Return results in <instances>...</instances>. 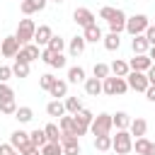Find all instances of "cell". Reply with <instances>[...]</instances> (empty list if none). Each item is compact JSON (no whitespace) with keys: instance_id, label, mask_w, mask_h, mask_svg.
Returning <instances> with one entry per match:
<instances>
[{"instance_id":"cell-1","label":"cell","mask_w":155,"mask_h":155,"mask_svg":"<svg viewBox=\"0 0 155 155\" xmlns=\"http://www.w3.org/2000/svg\"><path fill=\"white\" fill-rule=\"evenodd\" d=\"M111 150L116 155H128L133 150V136L128 133V128H119L116 136H111Z\"/></svg>"},{"instance_id":"cell-2","label":"cell","mask_w":155,"mask_h":155,"mask_svg":"<svg viewBox=\"0 0 155 155\" xmlns=\"http://www.w3.org/2000/svg\"><path fill=\"white\" fill-rule=\"evenodd\" d=\"M126 90H128L126 78H116V75H111V78H104V80H102V92H104V94H109V97L124 94Z\"/></svg>"},{"instance_id":"cell-3","label":"cell","mask_w":155,"mask_h":155,"mask_svg":"<svg viewBox=\"0 0 155 155\" xmlns=\"http://www.w3.org/2000/svg\"><path fill=\"white\" fill-rule=\"evenodd\" d=\"M92 119H94V114L90 111V109H80L78 114H73V121H75V136L80 138V136H85L87 131H90V124H92Z\"/></svg>"},{"instance_id":"cell-4","label":"cell","mask_w":155,"mask_h":155,"mask_svg":"<svg viewBox=\"0 0 155 155\" xmlns=\"http://www.w3.org/2000/svg\"><path fill=\"white\" fill-rule=\"evenodd\" d=\"M34 31H36V24H34L31 19H19L15 36H17V41L24 46V44H31V41H34Z\"/></svg>"},{"instance_id":"cell-5","label":"cell","mask_w":155,"mask_h":155,"mask_svg":"<svg viewBox=\"0 0 155 155\" xmlns=\"http://www.w3.org/2000/svg\"><path fill=\"white\" fill-rule=\"evenodd\" d=\"M111 128H114L111 114H97V116L92 119V124H90V131H92L94 136H104V133H109Z\"/></svg>"},{"instance_id":"cell-6","label":"cell","mask_w":155,"mask_h":155,"mask_svg":"<svg viewBox=\"0 0 155 155\" xmlns=\"http://www.w3.org/2000/svg\"><path fill=\"white\" fill-rule=\"evenodd\" d=\"M148 17L145 15H133V17H126V29L124 31H128L131 36H136V34H143L145 29H148Z\"/></svg>"},{"instance_id":"cell-7","label":"cell","mask_w":155,"mask_h":155,"mask_svg":"<svg viewBox=\"0 0 155 155\" xmlns=\"http://www.w3.org/2000/svg\"><path fill=\"white\" fill-rule=\"evenodd\" d=\"M126 82H128V90H136V92H145L148 85H150L148 78H145V73H140V70H128Z\"/></svg>"},{"instance_id":"cell-8","label":"cell","mask_w":155,"mask_h":155,"mask_svg":"<svg viewBox=\"0 0 155 155\" xmlns=\"http://www.w3.org/2000/svg\"><path fill=\"white\" fill-rule=\"evenodd\" d=\"M10 145H12L15 150L24 153V150H27V148L31 145V140H29V133H27V131H22V128L12 131V133H10Z\"/></svg>"},{"instance_id":"cell-9","label":"cell","mask_w":155,"mask_h":155,"mask_svg":"<svg viewBox=\"0 0 155 155\" xmlns=\"http://www.w3.org/2000/svg\"><path fill=\"white\" fill-rule=\"evenodd\" d=\"M61 145H63V155H80V140L73 133H61Z\"/></svg>"},{"instance_id":"cell-10","label":"cell","mask_w":155,"mask_h":155,"mask_svg":"<svg viewBox=\"0 0 155 155\" xmlns=\"http://www.w3.org/2000/svg\"><path fill=\"white\" fill-rule=\"evenodd\" d=\"M19 48H22V44L17 41V36H5V39L0 41V51H2L5 58H15V56L19 53Z\"/></svg>"},{"instance_id":"cell-11","label":"cell","mask_w":155,"mask_h":155,"mask_svg":"<svg viewBox=\"0 0 155 155\" xmlns=\"http://www.w3.org/2000/svg\"><path fill=\"white\" fill-rule=\"evenodd\" d=\"M39 58H41L46 65H51V68H65V56H63V53H56V51H51V48H44Z\"/></svg>"},{"instance_id":"cell-12","label":"cell","mask_w":155,"mask_h":155,"mask_svg":"<svg viewBox=\"0 0 155 155\" xmlns=\"http://www.w3.org/2000/svg\"><path fill=\"white\" fill-rule=\"evenodd\" d=\"M41 56V51H39V46L36 44H24L22 48H19V53L15 56V61H24V63H31V61H36Z\"/></svg>"},{"instance_id":"cell-13","label":"cell","mask_w":155,"mask_h":155,"mask_svg":"<svg viewBox=\"0 0 155 155\" xmlns=\"http://www.w3.org/2000/svg\"><path fill=\"white\" fill-rule=\"evenodd\" d=\"M73 22H75L78 27H82V29L90 27V24H97V22H94V15H92L87 7H78V10L73 12Z\"/></svg>"},{"instance_id":"cell-14","label":"cell","mask_w":155,"mask_h":155,"mask_svg":"<svg viewBox=\"0 0 155 155\" xmlns=\"http://www.w3.org/2000/svg\"><path fill=\"white\" fill-rule=\"evenodd\" d=\"M124 29H126V15H124V10H119V7H116L114 17L109 19V31H114V34H121Z\"/></svg>"},{"instance_id":"cell-15","label":"cell","mask_w":155,"mask_h":155,"mask_svg":"<svg viewBox=\"0 0 155 155\" xmlns=\"http://www.w3.org/2000/svg\"><path fill=\"white\" fill-rule=\"evenodd\" d=\"M51 36H53L51 27H48V24H41V27H36V31H34V44H36V46H48Z\"/></svg>"},{"instance_id":"cell-16","label":"cell","mask_w":155,"mask_h":155,"mask_svg":"<svg viewBox=\"0 0 155 155\" xmlns=\"http://www.w3.org/2000/svg\"><path fill=\"white\" fill-rule=\"evenodd\" d=\"M150 65H153V61L148 58V53H136V56L131 58V63H128L131 70H140V73H145Z\"/></svg>"},{"instance_id":"cell-17","label":"cell","mask_w":155,"mask_h":155,"mask_svg":"<svg viewBox=\"0 0 155 155\" xmlns=\"http://www.w3.org/2000/svg\"><path fill=\"white\" fill-rule=\"evenodd\" d=\"M128 128H131V131H128L131 136L140 138V136H145V131H148V121H145V119H140V116H138V119H131Z\"/></svg>"},{"instance_id":"cell-18","label":"cell","mask_w":155,"mask_h":155,"mask_svg":"<svg viewBox=\"0 0 155 155\" xmlns=\"http://www.w3.org/2000/svg\"><path fill=\"white\" fill-rule=\"evenodd\" d=\"M131 48H133V53H148L150 44H148V39H145V34H136V36L131 39Z\"/></svg>"},{"instance_id":"cell-19","label":"cell","mask_w":155,"mask_h":155,"mask_svg":"<svg viewBox=\"0 0 155 155\" xmlns=\"http://www.w3.org/2000/svg\"><path fill=\"white\" fill-rule=\"evenodd\" d=\"M85 46H87L85 36H73L70 44H68V53H70V56H80V53L85 51Z\"/></svg>"},{"instance_id":"cell-20","label":"cell","mask_w":155,"mask_h":155,"mask_svg":"<svg viewBox=\"0 0 155 155\" xmlns=\"http://www.w3.org/2000/svg\"><path fill=\"white\" fill-rule=\"evenodd\" d=\"M85 41L87 44H97V41H102V29L97 27V24H90V27H85Z\"/></svg>"},{"instance_id":"cell-21","label":"cell","mask_w":155,"mask_h":155,"mask_svg":"<svg viewBox=\"0 0 155 155\" xmlns=\"http://www.w3.org/2000/svg\"><path fill=\"white\" fill-rule=\"evenodd\" d=\"M85 92H87L90 97L102 94V80H97V78H85Z\"/></svg>"},{"instance_id":"cell-22","label":"cell","mask_w":155,"mask_h":155,"mask_svg":"<svg viewBox=\"0 0 155 155\" xmlns=\"http://www.w3.org/2000/svg\"><path fill=\"white\" fill-rule=\"evenodd\" d=\"M46 114H48V116L61 119V116L65 114V104H63L61 99H53V102H48V104H46Z\"/></svg>"},{"instance_id":"cell-23","label":"cell","mask_w":155,"mask_h":155,"mask_svg":"<svg viewBox=\"0 0 155 155\" xmlns=\"http://www.w3.org/2000/svg\"><path fill=\"white\" fill-rule=\"evenodd\" d=\"M109 70H111V73H114L116 78H126L131 68H128V63H126V61H121V58H116V61H114V63L109 65Z\"/></svg>"},{"instance_id":"cell-24","label":"cell","mask_w":155,"mask_h":155,"mask_svg":"<svg viewBox=\"0 0 155 155\" xmlns=\"http://www.w3.org/2000/svg\"><path fill=\"white\" fill-rule=\"evenodd\" d=\"M48 92H51V97L61 99V97H65V94H68V82H65V80H58V78H56V82L51 85V90H48Z\"/></svg>"},{"instance_id":"cell-25","label":"cell","mask_w":155,"mask_h":155,"mask_svg":"<svg viewBox=\"0 0 155 155\" xmlns=\"http://www.w3.org/2000/svg\"><path fill=\"white\" fill-rule=\"evenodd\" d=\"M102 41H104V48H107V51H116V48L121 46V36L114 34V31H109L107 36H102Z\"/></svg>"},{"instance_id":"cell-26","label":"cell","mask_w":155,"mask_h":155,"mask_svg":"<svg viewBox=\"0 0 155 155\" xmlns=\"http://www.w3.org/2000/svg\"><path fill=\"white\" fill-rule=\"evenodd\" d=\"M111 124L116 126V131H119V128H128L131 116H128L126 111H116V114H111Z\"/></svg>"},{"instance_id":"cell-27","label":"cell","mask_w":155,"mask_h":155,"mask_svg":"<svg viewBox=\"0 0 155 155\" xmlns=\"http://www.w3.org/2000/svg\"><path fill=\"white\" fill-rule=\"evenodd\" d=\"M39 150H41V155H63V145L61 143H53V140H46Z\"/></svg>"},{"instance_id":"cell-28","label":"cell","mask_w":155,"mask_h":155,"mask_svg":"<svg viewBox=\"0 0 155 155\" xmlns=\"http://www.w3.org/2000/svg\"><path fill=\"white\" fill-rule=\"evenodd\" d=\"M68 82H85V68H80V65H73V68H68Z\"/></svg>"},{"instance_id":"cell-29","label":"cell","mask_w":155,"mask_h":155,"mask_svg":"<svg viewBox=\"0 0 155 155\" xmlns=\"http://www.w3.org/2000/svg\"><path fill=\"white\" fill-rule=\"evenodd\" d=\"M15 119H17L19 124H29V121L34 119V111H31V107H17V111H15Z\"/></svg>"},{"instance_id":"cell-30","label":"cell","mask_w":155,"mask_h":155,"mask_svg":"<svg viewBox=\"0 0 155 155\" xmlns=\"http://www.w3.org/2000/svg\"><path fill=\"white\" fill-rule=\"evenodd\" d=\"M94 148H97L99 153L111 150V136H109V133H104V136H94Z\"/></svg>"},{"instance_id":"cell-31","label":"cell","mask_w":155,"mask_h":155,"mask_svg":"<svg viewBox=\"0 0 155 155\" xmlns=\"http://www.w3.org/2000/svg\"><path fill=\"white\" fill-rule=\"evenodd\" d=\"M44 133H46V140L61 143V128H58L56 124H46V126H44Z\"/></svg>"},{"instance_id":"cell-32","label":"cell","mask_w":155,"mask_h":155,"mask_svg":"<svg viewBox=\"0 0 155 155\" xmlns=\"http://www.w3.org/2000/svg\"><path fill=\"white\" fill-rule=\"evenodd\" d=\"M12 75H15V78H27V75H29V63H24V61H15V65H12Z\"/></svg>"},{"instance_id":"cell-33","label":"cell","mask_w":155,"mask_h":155,"mask_svg":"<svg viewBox=\"0 0 155 155\" xmlns=\"http://www.w3.org/2000/svg\"><path fill=\"white\" fill-rule=\"evenodd\" d=\"M58 128H61V133H73V136H75V131H73V128H75L73 114H70V116H65V114H63V116H61V126H58Z\"/></svg>"},{"instance_id":"cell-34","label":"cell","mask_w":155,"mask_h":155,"mask_svg":"<svg viewBox=\"0 0 155 155\" xmlns=\"http://www.w3.org/2000/svg\"><path fill=\"white\" fill-rule=\"evenodd\" d=\"M63 104H65V111H68V114H78V111L82 109V102H80L78 97H68Z\"/></svg>"},{"instance_id":"cell-35","label":"cell","mask_w":155,"mask_h":155,"mask_svg":"<svg viewBox=\"0 0 155 155\" xmlns=\"http://www.w3.org/2000/svg\"><path fill=\"white\" fill-rule=\"evenodd\" d=\"M29 140H31V145L41 148V145L46 143V133H44V128H36V131H31V133H29Z\"/></svg>"},{"instance_id":"cell-36","label":"cell","mask_w":155,"mask_h":155,"mask_svg":"<svg viewBox=\"0 0 155 155\" xmlns=\"http://www.w3.org/2000/svg\"><path fill=\"white\" fill-rule=\"evenodd\" d=\"M92 73H94V78L97 80H104V78H109V65L107 63H94V68H92Z\"/></svg>"},{"instance_id":"cell-37","label":"cell","mask_w":155,"mask_h":155,"mask_svg":"<svg viewBox=\"0 0 155 155\" xmlns=\"http://www.w3.org/2000/svg\"><path fill=\"white\" fill-rule=\"evenodd\" d=\"M46 48H51V51H56V53H63V48H65V39H61V36H51V41H48Z\"/></svg>"},{"instance_id":"cell-38","label":"cell","mask_w":155,"mask_h":155,"mask_svg":"<svg viewBox=\"0 0 155 155\" xmlns=\"http://www.w3.org/2000/svg\"><path fill=\"white\" fill-rule=\"evenodd\" d=\"M148 145H150V140H148L145 136L136 138V143H133V148H136V153H138V155H145V153H148Z\"/></svg>"},{"instance_id":"cell-39","label":"cell","mask_w":155,"mask_h":155,"mask_svg":"<svg viewBox=\"0 0 155 155\" xmlns=\"http://www.w3.org/2000/svg\"><path fill=\"white\" fill-rule=\"evenodd\" d=\"M0 111H2V114H7V116H10V114H15V111H17L15 99H5V102H0Z\"/></svg>"},{"instance_id":"cell-40","label":"cell","mask_w":155,"mask_h":155,"mask_svg":"<svg viewBox=\"0 0 155 155\" xmlns=\"http://www.w3.org/2000/svg\"><path fill=\"white\" fill-rule=\"evenodd\" d=\"M5 99H15V92L7 82H0V102H5Z\"/></svg>"},{"instance_id":"cell-41","label":"cell","mask_w":155,"mask_h":155,"mask_svg":"<svg viewBox=\"0 0 155 155\" xmlns=\"http://www.w3.org/2000/svg\"><path fill=\"white\" fill-rule=\"evenodd\" d=\"M53 82H56V78H53V75H51V73H46V75H41V80H39V87H41V90H46V92H48V90H51V85H53Z\"/></svg>"},{"instance_id":"cell-42","label":"cell","mask_w":155,"mask_h":155,"mask_svg":"<svg viewBox=\"0 0 155 155\" xmlns=\"http://www.w3.org/2000/svg\"><path fill=\"white\" fill-rule=\"evenodd\" d=\"M19 7H22V12H24V15H34V12H36V7H34V2H31V0H22V2H19Z\"/></svg>"},{"instance_id":"cell-43","label":"cell","mask_w":155,"mask_h":155,"mask_svg":"<svg viewBox=\"0 0 155 155\" xmlns=\"http://www.w3.org/2000/svg\"><path fill=\"white\" fill-rule=\"evenodd\" d=\"M143 34H145L148 44H150V46H155V24H148V29H145Z\"/></svg>"},{"instance_id":"cell-44","label":"cell","mask_w":155,"mask_h":155,"mask_svg":"<svg viewBox=\"0 0 155 155\" xmlns=\"http://www.w3.org/2000/svg\"><path fill=\"white\" fill-rule=\"evenodd\" d=\"M114 12H116V7H102V10H99V17L109 22V19L114 17Z\"/></svg>"},{"instance_id":"cell-45","label":"cell","mask_w":155,"mask_h":155,"mask_svg":"<svg viewBox=\"0 0 155 155\" xmlns=\"http://www.w3.org/2000/svg\"><path fill=\"white\" fill-rule=\"evenodd\" d=\"M12 78V68H7V65H0V82H7Z\"/></svg>"},{"instance_id":"cell-46","label":"cell","mask_w":155,"mask_h":155,"mask_svg":"<svg viewBox=\"0 0 155 155\" xmlns=\"http://www.w3.org/2000/svg\"><path fill=\"white\" fill-rule=\"evenodd\" d=\"M0 155H15V148H12L10 143H2V145H0Z\"/></svg>"},{"instance_id":"cell-47","label":"cell","mask_w":155,"mask_h":155,"mask_svg":"<svg viewBox=\"0 0 155 155\" xmlns=\"http://www.w3.org/2000/svg\"><path fill=\"white\" fill-rule=\"evenodd\" d=\"M145 78H148V82H150V85H155V63L145 70Z\"/></svg>"},{"instance_id":"cell-48","label":"cell","mask_w":155,"mask_h":155,"mask_svg":"<svg viewBox=\"0 0 155 155\" xmlns=\"http://www.w3.org/2000/svg\"><path fill=\"white\" fill-rule=\"evenodd\" d=\"M145 97H148V102H155V85H148V90H145Z\"/></svg>"},{"instance_id":"cell-49","label":"cell","mask_w":155,"mask_h":155,"mask_svg":"<svg viewBox=\"0 0 155 155\" xmlns=\"http://www.w3.org/2000/svg\"><path fill=\"white\" fill-rule=\"evenodd\" d=\"M22 155H41V150H39L36 145H29V148H27V150H24Z\"/></svg>"},{"instance_id":"cell-50","label":"cell","mask_w":155,"mask_h":155,"mask_svg":"<svg viewBox=\"0 0 155 155\" xmlns=\"http://www.w3.org/2000/svg\"><path fill=\"white\" fill-rule=\"evenodd\" d=\"M31 2H34V7H36V12H41V10L46 7V2H48V0H31Z\"/></svg>"},{"instance_id":"cell-51","label":"cell","mask_w":155,"mask_h":155,"mask_svg":"<svg viewBox=\"0 0 155 155\" xmlns=\"http://www.w3.org/2000/svg\"><path fill=\"white\" fill-rule=\"evenodd\" d=\"M148 58L155 63V46H150V48H148Z\"/></svg>"},{"instance_id":"cell-52","label":"cell","mask_w":155,"mask_h":155,"mask_svg":"<svg viewBox=\"0 0 155 155\" xmlns=\"http://www.w3.org/2000/svg\"><path fill=\"white\" fill-rule=\"evenodd\" d=\"M145 155H155V143H150V145H148V153H145Z\"/></svg>"},{"instance_id":"cell-53","label":"cell","mask_w":155,"mask_h":155,"mask_svg":"<svg viewBox=\"0 0 155 155\" xmlns=\"http://www.w3.org/2000/svg\"><path fill=\"white\" fill-rule=\"evenodd\" d=\"M15 155H22V153H19V150H15Z\"/></svg>"},{"instance_id":"cell-54","label":"cell","mask_w":155,"mask_h":155,"mask_svg":"<svg viewBox=\"0 0 155 155\" xmlns=\"http://www.w3.org/2000/svg\"><path fill=\"white\" fill-rule=\"evenodd\" d=\"M53 2H65V0H53Z\"/></svg>"},{"instance_id":"cell-55","label":"cell","mask_w":155,"mask_h":155,"mask_svg":"<svg viewBox=\"0 0 155 155\" xmlns=\"http://www.w3.org/2000/svg\"><path fill=\"white\" fill-rule=\"evenodd\" d=\"M19 2H22V0H19Z\"/></svg>"}]
</instances>
